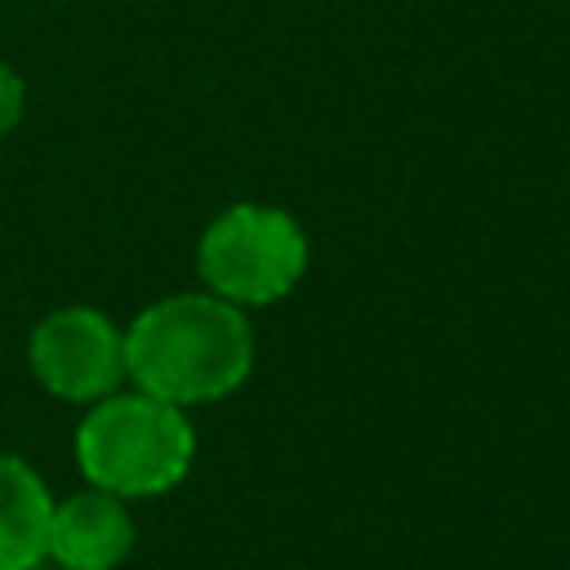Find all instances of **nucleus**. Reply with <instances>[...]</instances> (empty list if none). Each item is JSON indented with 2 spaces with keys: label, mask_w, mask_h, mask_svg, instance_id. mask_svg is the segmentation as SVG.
Wrapping results in <instances>:
<instances>
[{
  "label": "nucleus",
  "mask_w": 570,
  "mask_h": 570,
  "mask_svg": "<svg viewBox=\"0 0 570 570\" xmlns=\"http://www.w3.org/2000/svg\"><path fill=\"white\" fill-rule=\"evenodd\" d=\"M254 334L236 303L218 294H174L142 307L125 334V374L174 405L218 401L245 383Z\"/></svg>",
  "instance_id": "f257e3e1"
},
{
  "label": "nucleus",
  "mask_w": 570,
  "mask_h": 570,
  "mask_svg": "<svg viewBox=\"0 0 570 570\" xmlns=\"http://www.w3.org/2000/svg\"><path fill=\"white\" fill-rule=\"evenodd\" d=\"M76 459L80 472L116 499L165 494L187 476L196 459V432L183 405L138 387L125 396H102L80 419Z\"/></svg>",
  "instance_id": "f03ea898"
},
{
  "label": "nucleus",
  "mask_w": 570,
  "mask_h": 570,
  "mask_svg": "<svg viewBox=\"0 0 570 570\" xmlns=\"http://www.w3.org/2000/svg\"><path fill=\"white\" fill-rule=\"evenodd\" d=\"M196 263L218 298L276 303L298 285L307 267V236L285 209L232 205L205 227Z\"/></svg>",
  "instance_id": "7ed1b4c3"
},
{
  "label": "nucleus",
  "mask_w": 570,
  "mask_h": 570,
  "mask_svg": "<svg viewBox=\"0 0 570 570\" xmlns=\"http://www.w3.org/2000/svg\"><path fill=\"white\" fill-rule=\"evenodd\" d=\"M31 370L62 401H98L125 379V334L94 307L49 312L31 334Z\"/></svg>",
  "instance_id": "20e7f679"
},
{
  "label": "nucleus",
  "mask_w": 570,
  "mask_h": 570,
  "mask_svg": "<svg viewBox=\"0 0 570 570\" xmlns=\"http://www.w3.org/2000/svg\"><path fill=\"white\" fill-rule=\"evenodd\" d=\"M134 548V521L125 503L107 490L76 494L53 508L45 557H53L67 570H111Z\"/></svg>",
  "instance_id": "39448f33"
},
{
  "label": "nucleus",
  "mask_w": 570,
  "mask_h": 570,
  "mask_svg": "<svg viewBox=\"0 0 570 570\" xmlns=\"http://www.w3.org/2000/svg\"><path fill=\"white\" fill-rule=\"evenodd\" d=\"M53 503L45 481L13 454H0V570H31L45 557Z\"/></svg>",
  "instance_id": "423d86ee"
},
{
  "label": "nucleus",
  "mask_w": 570,
  "mask_h": 570,
  "mask_svg": "<svg viewBox=\"0 0 570 570\" xmlns=\"http://www.w3.org/2000/svg\"><path fill=\"white\" fill-rule=\"evenodd\" d=\"M18 116H22V80H18V71L0 58V134H9V129L18 125Z\"/></svg>",
  "instance_id": "0eeeda50"
},
{
  "label": "nucleus",
  "mask_w": 570,
  "mask_h": 570,
  "mask_svg": "<svg viewBox=\"0 0 570 570\" xmlns=\"http://www.w3.org/2000/svg\"><path fill=\"white\" fill-rule=\"evenodd\" d=\"M31 570H36V566H31Z\"/></svg>",
  "instance_id": "6e6552de"
}]
</instances>
